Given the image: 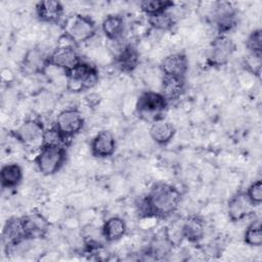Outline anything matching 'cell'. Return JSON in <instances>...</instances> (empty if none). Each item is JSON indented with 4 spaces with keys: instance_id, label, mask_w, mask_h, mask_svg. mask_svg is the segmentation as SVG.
<instances>
[{
    "instance_id": "6da1fadb",
    "label": "cell",
    "mask_w": 262,
    "mask_h": 262,
    "mask_svg": "<svg viewBox=\"0 0 262 262\" xmlns=\"http://www.w3.org/2000/svg\"><path fill=\"white\" fill-rule=\"evenodd\" d=\"M181 201L179 189L168 183L155 184L147 194L141 199L138 212L143 217L165 218L172 215Z\"/></svg>"
},
{
    "instance_id": "7a4b0ae2",
    "label": "cell",
    "mask_w": 262,
    "mask_h": 262,
    "mask_svg": "<svg viewBox=\"0 0 262 262\" xmlns=\"http://www.w3.org/2000/svg\"><path fill=\"white\" fill-rule=\"evenodd\" d=\"M168 104L169 101L161 92L145 91L137 98L135 112L139 119L151 124L164 119Z\"/></svg>"
},
{
    "instance_id": "3957f363",
    "label": "cell",
    "mask_w": 262,
    "mask_h": 262,
    "mask_svg": "<svg viewBox=\"0 0 262 262\" xmlns=\"http://www.w3.org/2000/svg\"><path fill=\"white\" fill-rule=\"evenodd\" d=\"M76 44L67 35L62 34L57 42L56 47L48 54V67H55L69 72L82 61L80 54L76 49Z\"/></svg>"
},
{
    "instance_id": "277c9868",
    "label": "cell",
    "mask_w": 262,
    "mask_h": 262,
    "mask_svg": "<svg viewBox=\"0 0 262 262\" xmlns=\"http://www.w3.org/2000/svg\"><path fill=\"white\" fill-rule=\"evenodd\" d=\"M67 88L71 92H82L93 88L99 80L97 69L85 61L79 62L75 68L66 73Z\"/></svg>"
},
{
    "instance_id": "5b68a950",
    "label": "cell",
    "mask_w": 262,
    "mask_h": 262,
    "mask_svg": "<svg viewBox=\"0 0 262 262\" xmlns=\"http://www.w3.org/2000/svg\"><path fill=\"white\" fill-rule=\"evenodd\" d=\"M67 147L59 145H42L35 158L39 172L50 176L59 171L67 160Z\"/></svg>"
},
{
    "instance_id": "8992f818",
    "label": "cell",
    "mask_w": 262,
    "mask_h": 262,
    "mask_svg": "<svg viewBox=\"0 0 262 262\" xmlns=\"http://www.w3.org/2000/svg\"><path fill=\"white\" fill-rule=\"evenodd\" d=\"M96 33L95 21L85 14L73 15L66 25L64 34H67L73 42L78 45L92 39Z\"/></svg>"
},
{
    "instance_id": "52a82bcc",
    "label": "cell",
    "mask_w": 262,
    "mask_h": 262,
    "mask_svg": "<svg viewBox=\"0 0 262 262\" xmlns=\"http://www.w3.org/2000/svg\"><path fill=\"white\" fill-rule=\"evenodd\" d=\"M44 131L45 128L40 121L29 119L12 130L11 134L19 143L27 147L41 148Z\"/></svg>"
},
{
    "instance_id": "ba28073f",
    "label": "cell",
    "mask_w": 262,
    "mask_h": 262,
    "mask_svg": "<svg viewBox=\"0 0 262 262\" xmlns=\"http://www.w3.org/2000/svg\"><path fill=\"white\" fill-rule=\"evenodd\" d=\"M235 50V44L227 35H217L212 41L208 56L207 64L218 68L225 66Z\"/></svg>"
},
{
    "instance_id": "9c48e42d",
    "label": "cell",
    "mask_w": 262,
    "mask_h": 262,
    "mask_svg": "<svg viewBox=\"0 0 262 262\" xmlns=\"http://www.w3.org/2000/svg\"><path fill=\"white\" fill-rule=\"evenodd\" d=\"M55 128L68 139L78 134L84 126V118L77 108H66L55 119Z\"/></svg>"
},
{
    "instance_id": "30bf717a",
    "label": "cell",
    "mask_w": 262,
    "mask_h": 262,
    "mask_svg": "<svg viewBox=\"0 0 262 262\" xmlns=\"http://www.w3.org/2000/svg\"><path fill=\"white\" fill-rule=\"evenodd\" d=\"M213 23L218 35H227L237 24V13L230 2H217L213 9Z\"/></svg>"
},
{
    "instance_id": "8fae6325",
    "label": "cell",
    "mask_w": 262,
    "mask_h": 262,
    "mask_svg": "<svg viewBox=\"0 0 262 262\" xmlns=\"http://www.w3.org/2000/svg\"><path fill=\"white\" fill-rule=\"evenodd\" d=\"M255 206L246 191L235 192L227 202V215L230 221H241L254 213Z\"/></svg>"
},
{
    "instance_id": "7c38bea8",
    "label": "cell",
    "mask_w": 262,
    "mask_h": 262,
    "mask_svg": "<svg viewBox=\"0 0 262 262\" xmlns=\"http://www.w3.org/2000/svg\"><path fill=\"white\" fill-rule=\"evenodd\" d=\"M25 236L35 241L46 236L49 229V222L46 217L39 212H31L21 217Z\"/></svg>"
},
{
    "instance_id": "4fadbf2b",
    "label": "cell",
    "mask_w": 262,
    "mask_h": 262,
    "mask_svg": "<svg viewBox=\"0 0 262 262\" xmlns=\"http://www.w3.org/2000/svg\"><path fill=\"white\" fill-rule=\"evenodd\" d=\"M160 70L164 77L185 78L188 70V60L183 53H171L163 58L160 63Z\"/></svg>"
},
{
    "instance_id": "5bb4252c",
    "label": "cell",
    "mask_w": 262,
    "mask_h": 262,
    "mask_svg": "<svg viewBox=\"0 0 262 262\" xmlns=\"http://www.w3.org/2000/svg\"><path fill=\"white\" fill-rule=\"evenodd\" d=\"M116 139L111 131L102 130L98 132L90 143V150L93 157L104 159L113 156L116 150Z\"/></svg>"
},
{
    "instance_id": "9a60e30c",
    "label": "cell",
    "mask_w": 262,
    "mask_h": 262,
    "mask_svg": "<svg viewBox=\"0 0 262 262\" xmlns=\"http://www.w3.org/2000/svg\"><path fill=\"white\" fill-rule=\"evenodd\" d=\"M115 66L122 72L131 73L139 63V52L131 44H124L119 47L114 56Z\"/></svg>"
},
{
    "instance_id": "2e32d148",
    "label": "cell",
    "mask_w": 262,
    "mask_h": 262,
    "mask_svg": "<svg viewBox=\"0 0 262 262\" xmlns=\"http://www.w3.org/2000/svg\"><path fill=\"white\" fill-rule=\"evenodd\" d=\"M63 12V5L56 0H44L36 5L37 17L43 23L58 24L62 18Z\"/></svg>"
},
{
    "instance_id": "e0dca14e",
    "label": "cell",
    "mask_w": 262,
    "mask_h": 262,
    "mask_svg": "<svg viewBox=\"0 0 262 262\" xmlns=\"http://www.w3.org/2000/svg\"><path fill=\"white\" fill-rule=\"evenodd\" d=\"M48 54L39 48H32L27 51L23 61L21 70L27 74H43L48 68Z\"/></svg>"
},
{
    "instance_id": "ac0fdd59",
    "label": "cell",
    "mask_w": 262,
    "mask_h": 262,
    "mask_svg": "<svg viewBox=\"0 0 262 262\" xmlns=\"http://www.w3.org/2000/svg\"><path fill=\"white\" fill-rule=\"evenodd\" d=\"M23 239H26V236L21 223V217H12L8 219L5 222L2 230V243L5 250H8Z\"/></svg>"
},
{
    "instance_id": "d6986e66",
    "label": "cell",
    "mask_w": 262,
    "mask_h": 262,
    "mask_svg": "<svg viewBox=\"0 0 262 262\" xmlns=\"http://www.w3.org/2000/svg\"><path fill=\"white\" fill-rule=\"evenodd\" d=\"M175 132L174 126L165 119L152 122L148 129L150 138L159 145L168 144L173 139Z\"/></svg>"
},
{
    "instance_id": "ffe728a7",
    "label": "cell",
    "mask_w": 262,
    "mask_h": 262,
    "mask_svg": "<svg viewBox=\"0 0 262 262\" xmlns=\"http://www.w3.org/2000/svg\"><path fill=\"white\" fill-rule=\"evenodd\" d=\"M205 221L199 216H190L182 222L183 238L189 243H199L205 235Z\"/></svg>"
},
{
    "instance_id": "44dd1931",
    "label": "cell",
    "mask_w": 262,
    "mask_h": 262,
    "mask_svg": "<svg viewBox=\"0 0 262 262\" xmlns=\"http://www.w3.org/2000/svg\"><path fill=\"white\" fill-rule=\"evenodd\" d=\"M101 231L106 243H112L119 241L125 235L127 231V225L124 219L121 217L113 216L104 221L101 226Z\"/></svg>"
},
{
    "instance_id": "7402d4cb",
    "label": "cell",
    "mask_w": 262,
    "mask_h": 262,
    "mask_svg": "<svg viewBox=\"0 0 262 262\" xmlns=\"http://www.w3.org/2000/svg\"><path fill=\"white\" fill-rule=\"evenodd\" d=\"M124 29V18L120 14H108L101 23V31L110 41H119Z\"/></svg>"
},
{
    "instance_id": "603a6c76",
    "label": "cell",
    "mask_w": 262,
    "mask_h": 262,
    "mask_svg": "<svg viewBox=\"0 0 262 262\" xmlns=\"http://www.w3.org/2000/svg\"><path fill=\"white\" fill-rule=\"evenodd\" d=\"M23 169L16 163H9L2 166L0 171V182L3 188H15L23 180Z\"/></svg>"
},
{
    "instance_id": "cb8c5ba5",
    "label": "cell",
    "mask_w": 262,
    "mask_h": 262,
    "mask_svg": "<svg viewBox=\"0 0 262 262\" xmlns=\"http://www.w3.org/2000/svg\"><path fill=\"white\" fill-rule=\"evenodd\" d=\"M185 87L184 78L176 77H163L161 93L167 98L168 101L177 99L183 93Z\"/></svg>"
},
{
    "instance_id": "d4e9b609",
    "label": "cell",
    "mask_w": 262,
    "mask_h": 262,
    "mask_svg": "<svg viewBox=\"0 0 262 262\" xmlns=\"http://www.w3.org/2000/svg\"><path fill=\"white\" fill-rule=\"evenodd\" d=\"M172 248L173 245L169 241L165 230H163L152 238L147 252L154 258L159 259L164 257L165 255H168L171 252Z\"/></svg>"
},
{
    "instance_id": "484cf974",
    "label": "cell",
    "mask_w": 262,
    "mask_h": 262,
    "mask_svg": "<svg viewBox=\"0 0 262 262\" xmlns=\"http://www.w3.org/2000/svg\"><path fill=\"white\" fill-rule=\"evenodd\" d=\"M147 21L149 26L157 31H169L175 26L176 23L174 16L169 12V10L148 15Z\"/></svg>"
},
{
    "instance_id": "4316f807",
    "label": "cell",
    "mask_w": 262,
    "mask_h": 262,
    "mask_svg": "<svg viewBox=\"0 0 262 262\" xmlns=\"http://www.w3.org/2000/svg\"><path fill=\"white\" fill-rule=\"evenodd\" d=\"M173 6L174 2L169 0H143L139 3L140 10L144 12L147 16L168 11Z\"/></svg>"
},
{
    "instance_id": "83f0119b",
    "label": "cell",
    "mask_w": 262,
    "mask_h": 262,
    "mask_svg": "<svg viewBox=\"0 0 262 262\" xmlns=\"http://www.w3.org/2000/svg\"><path fill=\"white\" fill-rule=\"evenodd\" d=\"M244 242L251 247L262 246V225L261 220H254L246 229L244 234Z\"/></svg>"
},
{
    "instance_id": "f1b7e54d",
    "label": "cell",
    "mask_w": 262,
    "mask_h": 262,
    "mask_svg": "<svg viewBox=\"0 0 262 262\" xmlns=\"http://www.w3.org/2000/svg\"><path fill=\"white\" fill-rule=\"evenodd\" d=\"M70 139L66 138L56 128L55 126L46 129L43 135V145H59L67 147L68 141Z\"/></svg>"
},
{
    "instance_id": "f546056e",
    "label": "cell",
    "mask_w": 262,
    "mask_h": 262,
    "mask_svg": "<svg viewBox=\"0 0 262 262\" xmlns=\"http://www.w3.org/2000/svg\"><path fill=\"white\" fill-rule=\"evenodd\" d=\"M243 67L247 72L260 77L262 69V54L249 52V54L243 59Z\"/></svg>"
},
{
    "instance_id": "4dcf8cb0",
    "label": "cell",
    "mask_w": 262,
    "mask_h": 262,
    "mask_svg": "<svg viewBox=\"0 0 262 262\" xmlns=\"http://www.w3.org/2000/svg\"><path fill=\"white\" fill-rule=\"evenodd\" d=\"M246 47L250 53L262 54V31L256 29L252 31L246 40Z\"/></svg>"
},
{
    "instance_id": "1f68e13d",
    "label": "cell",
    "mask_w": 262,
    "mask_h": 262,
    "mask_svg": "<svg viewBox=\"0 0 262 262\" xmlns=\"http://www.w3.org/2000/svg\"><path fill=\"white\" fill-rule=\"evenodd\" d=\"M247 195L254 204V206H259L262 203V182L261 180H256L250 184L246 191Z\"/></svg>"
}]
</instances>
